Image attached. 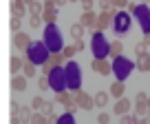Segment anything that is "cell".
Instances as JSON below:
<instances>
[{
    "instance_id": "6da1fadb",
    "label": "cell",
    "mask_w": 150,
    "mask_h": 124,
    "mask_svg": "<svg viewBox=\"0 0 150 124\" xmlns=\"http://www.w3.org/2000/svg\"><path fill=\"white\" fill-rule=\"evenodd\" d=\"M91 51H93L95 60H104L106 56H110V42H106V38L102 36V31H99V29H93Z\"/></svg>"
},
{
    "instance_id": "7a4b0ae2",
    "label": "cell",
    "mask_w": 150,
    "mask_h": 124,
    "mask_svg": "<svg viewBox=\"0 0 150 124\" xmlns=\"http://www.w3.org/2000/svg\"><path fill=\"white\" fill-rule=\"evenodd\" d=\"M24 58L33 64H44L49 60V47L44 42H31V47L24 51Z\"/></svg>"
},
{
    "instance_id": "3957f363",
    "label": "cell",
    "mask_w": 150,
    "mask_h": 124,
    "mask_svg": "<svg viewBox=\"0 0 150 124\" xmlns=\"http://www.w3.org/2000/svg\"><path fill=\"white\" fill-rule=\"evenodd\" d=\"M44 44L49 47L51 53H57V51L64 49V44H62V36H60V31H57L55 24H47V29H44Z\"/></svg>"
},
{
    "instance_id": "277c9868",
    "label": "cell",
    "mask_w": 150,
    "mask_h": 124,
    "mask_svg": "<svg viewBox=\"0 0 150 124\" xmlns=\"http://www.w3.org/2000/svg\"><path fill=\"white\" fill-rule=\"evenodd\" d=\"M66 80H69V89L73 91H80V84H82V71H80V67L75 64V62H66Z\"/></svg>"
},
{
    "instance_id": "5b68a950",
    "label": "cell",
    "mask_w": 150,
    "mask_h": 124,
    "mask_svg": "<svg viewBox=\"0 0 150 124\" xmlns=\"http://www.w3.org/2000/svg\"><path fill=\"white\" fill-rule=\"evenodd\" d=\"M137 64H132L130 60H128L126 56H122V58H117V60L112 62V71H115V76H117V80H126L128 76H130V71L135 69Z\"/></svg>"
},
{
    "instance_id": "8992f818",
    "label": "cell",
    "mask_w": 150,
    "mask_h": 124,
    "mask_svg": "<svg viewBox=\"0 0 150 124\" xmlns=\"http://www.w3.org/2000/svg\"><path fill=\"white\" fill-rule=\"evenodd\" d=\"M49 82H51V89H53V91L62 93V91L69 86V80H66V69L55 67V69H53V73L49 76Z\"/></svg>"
},
{
    "instance_id": "52a82bcc",
    "label": "cell",
    "mask_w": 150,
    "mask_h": 124,
    "mask_svg": "<svg viewBox=\"0 0 150 124\" xmlns=\"http://www.w3.org/2000/svg\"><path fill=\"white\" fill-rule=\"evenodd\" d=\"M132 14L137 16V20L141 22L146 36H148L150 33V9H148V5H139V2H137V7L132 9Z\"/></svg>"
},
{
    "instance_id": "ba28073f",
    "label": "cell",
    "mask_w": 150,
    "mask_h": 124,
    "mask_svg": "<svg viewBox=\"0 0 150 124\" xmlns=\"http://www.w3.org/2000/svg\"><path fill=\"white\" fill-rule=\"evenodd\" d=\"M75 95V102H77V106H80V109H84V111H91L95 106V95H88V93H86V91H75L73 93Z\"/></svg>"
},
{
    "instance_id": "9c48e42d",
    "label": "cell",
    "mask_w": 150,
    "mask_h": 124,
    "mask_svg": "<svg viewBox=\"0 0 150 124\" xmlns=\"http://www.w3.org/2000/svg\"><path fill=\"white\" fill-rule=\"evenodd\" d=\"M128 29H130V16L126 11H117V16H115V31L117 33H126Z\"/></svg>"
},
{
    "instance_id": "30bf717a",
    "label": "cell",
    "mask_w": 150,
    "mask_h": 124,
    "mask_svg": "<svg viewBox=\"0 0 150 124\" xmlns=\"http://www.w3.org/2000/svg\"><path fill=\"white\" fill-rule=\"evenodd\" d=\"M115 16H117V11H102L99 14V20H97V29L99 31H106L110 24H115Z\"/></svg>"
},
{
    "instance_id": "8fae6325",
    "label": "cell",
    "mask_w": 150,
    "mask_h": 124,
    "mask_svg": "<svg viewBox=\"0 0 150 124\" xmlns=\"http://www.w3.org/2000/svg\"><path fill=\"white\" fill-rule=\"evenodd\" d=\"M13 44L20 51H27V49L31 47V38H29V33H24V31H18V33L13 36Z\"/></svg>"
},
{
    "instance_id": "7c38bea8",
    "label": "cell",
    "mask_w": 150,
    "mask_h": 124,
    "mask_svg": "<svg viewBox=\"0 0 150 124\" xmlns=\"http://www.w3.org/2000/svg\"><path fill=\"white\" fill-rule=\"evenodd\" d=\"M91 69H93L95 73H102V76H108V73L112 71V64L106 60H93L91 62Z\"/></svg>"
},
{
    "instance_id": "4fadbf2b",
    "label": "cell",
    "mask_w": 150,
    "mask_h": 124,
    "mask_svg": "<svg viewBox=\"0 0 150 124\" xmlns=\"http://www.w3.org/2000/svg\"><path fill=\"white\" fill-rule=\"evenodd\" d=\"M97 20H99L97 14H93V11H84L82 18H80V22L84 24L86 29H97Z\"/></svg>"
},
{
    "instance_id": "5bb4252c",
    "label": "cell",
    "mask_w": 150,
    "mask_h": 124,
    "mask_svg": "<svg viewBox=\"0 0 150 124\" xmlns=\"http://www.w3.org/2000/svg\"><path fill=\"white\" fill-rule=\"evenodd\" d=\"M137 69H139L141 73H148L150 71V53H141V56H137Z\"/></svg>"
},
{
    "instance_id": "9a60e30c",
    "label": "cell",
    "mask_w": 150,
    "mask_h": 124,
    "mask_svg": "<svg viewBox=\"0 0 150 124\" xmlns=\"http://www.w3.org/2000/svg\"><path fill=\"white\" fill-rule=\"evenodd\" d=\"M24 11H29V5L24 0H13V2H11V14H13L16 18H20Z\"/></svg>"
},
{
    "instance_id": "2e32d148",
    "label": "cell",
    "mask_w": 150,
    "mask_h": 124,
    "mask_svg": "<svg viewBox=\"0 0 150 124\" xmlns=\"http://www.w3.org/2000/svg\"><path fill=\"white\" fill-rule=\"evenodd\" d=\"M20 69H24V60H22V58H18V56H11V60H9V71H11V76H18Z\"/></svg>"
},
{
    "instance_id": "e0dca14e",
    "label": "cell",
    "mask_w": 150,
    "mask_h": 124,
    "mask_svg": "<svg viewBox=\"0 0 150 124\" xmlns=\"http://www.w3.org/2000/svg\"><path fill=\"white\" fill-rule=\"evenodd\" d=\"M130 100H126V98H119L117 100V104H115V113L117 115H126L128 111H130Z\"/></svg>"
},
{
    "instance_id": "ac0fdd59",
    "label": "cell",
    "mask_w": 150,
    "mask_h": 124,
    "mask_svg": "<svg viewBox=\"0 0 150 124\" xmlns=\"http://www.w3.org/2000/svg\"><path fill=\"white\" fill-rule=\"evenodd\" d=\"M11 89L13 91H24L27 89V76H13L11 78Z\"/></svg>"
},
{
    "instance_id": "d6986e66",
    "label": "cell",
    "mask_w": 150,
    "mask_h": 124,
    "mask_svg": "<svg viewBox=\"0 0 150 124\" xmlns=\"http://www.w3.org/2000/svg\"><path fill=\"white\" fill-rule=\"evenodd\" d=\"M124 91H126V86H124L122 80L112 82V86H110V95L112 98H124Z\"/></svg>"
},
{
    "instance_id": "ffe728a7",
    "label": "cell",
    "mask_w": 150,
    "mask_h": 124,
    "mask_svg": "<svg viewBox=\"0 0 150 124\" xmlns=\"http://www.w3.org/2000/svg\"><path fill=\"white\" fill-rule=\"evenodd\" d=\"M42 20H44V24H55V20H57V9H44Z\"/></svg>"
},
{
    "instance_id": "44dd1931",
    "label": "cell",
    "mask_w": 150,
    "mask_h": 124,
    "mask_svg": "<svg viewBox=\"0 0 150 124\" xmlns=\"http://www.w3.org/2000/svg\"><path fill=\"white\" fill-rule=\"evenodd\" d=\"M122 51H124V44L119 42V40L110 42V58H112V60H117V58H122Z\"/></svg>"
},
{
    "instance_id": "7402d4cb",
    "label": "cell",
    "mask_w": 150,
    "mask_h": 124,
    "mask_svg": "<svg viewBox=\"0 0 150 124\" xmlns=\"http://www.w3.org/2000/svg\"><path fill=\"white\" fill-rule=\"evenodd\" d=\"M84 24L82 22H75V24H71V36H73L75 40H82V36H84Z\"/></svg>"
},
{
    "instance_id": "603a6c76",
    "label": "cell",
    "mask_w": 150,
    "mask_h": 124,
    "mask_svg": "<svg viewBox=\"0 0 150 124\" xmlns=\"http://www.w3.org/2000/svg\"><path fill=\"white\" fill-rule=\"evenodd\" d=\"M33 118V106H20V120H22V124L31 122Z\"/></svg>"
},
{
    "instance_id": "cb8c5ba5",
    "label": "cell",
    "mask_w": 150,
    "mask_h": 124,
    "mask_svg": "<svg viewBox=\"0 0 150 124\" xmlns=\"http://www.w3.org/2000/svg\"><path fill=\"white\" fill-rule=\"evenodd\" d=\"M108 102V93L106 91H99V93H95V106H99V109H104Z\"/></svg>"
},
{
    "instance_id": "d4e9b609",
    "label": "cell",
    "mask_w": 150,
    "mask_h": 124,
    "mask_svg": "<svg viewBox=\"0 0 150 124\" xmlns=\"http://www.w3.org/2000/svg\"><path fill=\"white\" fill-rule=\"evenodd\" d=\"M29 11H31V16H42L44 14V2H31L29 5Z\"/></svg>"
},
{
    "instance_id": "484cf974",
    "label": "cell",
    "mask_w": 150,
    "mask_h": 124,
    "mask_svg": "<svg viewBox=\"0 0 150 124\" xmlns=\"http://www.w3.org/2000/svg\"><path fill=\"white\" fill-rule=\"evenodd\" d=\"M49 122H51V120H49L44 113H38V111L33 113V118H31V124H49Z\"/></svg>"
},
{
    "instance_id": "4316f807",
    "label": "cell",
    "mask_w": 150,
    "mask_h": 124,
    "mask_svg": "<svg viewBox=\"0 0 150 124\" xmlns=\"http://www.w3.org/2000/svg\"><path fill=\"white\" fill-rule=\"evenodd\" d=\"M60 104H69V102H73L75 100V95H71V93H66V91H62V93H57V98H55Z\"/></svg>"
},
{
    "instance_id": "83f0119b",
    "label": "cell",
    "mask_w": 150,
    "mask_h": 124,
    "mask_svg": "<svg viewBox=\"0 0 150 124\" xmlns=\"http://www.w3.org/2000/svg\"><path fill=\"white\" fill-rule=\"evenodd\" d=\"M22 76H27V78H33V76H35V64H33V62H24Z\"/></svg>"
},
{
    "instance_id": "f1b7e54d",
    "label": "cell",
    "mask_w": 150,
    "mask_h": 124,
    "mask_svg": "<svg viewBox=\"0 0 150 124\" xmlns=\"http://www.w3.org/2000/svg\"><path fill=\"white\" fill-rule=\"evenodd\" d=\"M38 89H40V91H47V89H51L49 76H40V78H38Z\"/></svg>"
},
{
    "instance_id": "f546056e",
    "label": "cell",
    "mask_w": 150,
    "mask_h": 124,
    "mask_svg": "<svg viewBox=\"0 0 150 124\" xmlns=\"http://www.w3.org/2000/svg\"><path fill=\"white\" fill-rule=\"evenodd\" d=\"M53 69H55V62H53L51 58H49V60L42 64V76H51V73H53Z\"/></svg>"
},
{
    "instance_id": "4dcf8cb0",
    "label": "cell",
    "mask_w": 150,
    "mask_h": 124,
    "mask_svg": "<svg viewBox=\"0 0 150 124\" xmlns=\"http://www.w3.org/2000/svg\"><path fill=\"white\" fill-rule=\"evenodd\" d=\"M62 53H64V58H66V60H71V58H73L75 53H77V49H75V47H71V44H64Z\"/></svg>"
},
{
    "instance_id": "1f68e13d",
    "label": "cell",
    "mask_w": 150,
    "mask_h": 124,
    "mask_svg": "<svg viewBox=\"0 0 150 124\" xmlns=\"http://www.w3.org/2000/svg\"><path fill=\"white\" fill-rule=\"evenodd\" d=\"M31 106H33V111H42V106H44V100H42L40 95H35V98L31 100Z\"/></svg>"
},
{
    "instance_id": "d6a6232c",
    "label": "cell",
    "mask_w": 150,
    "mask_h": 124,
    "mask_svg": "<svg viewBox=\"0 0 150 124\" xmlns=\"http://www.w3.org/2000/svg\"><path fill=\"white\" fill-rule=\"evenodd\" d=\"M51 60L55 62V67H60V64L66 60V58H64V53H62V51H57V53H51Z\"/></svg>"
},
{
    "instance_id": "836d02e7",
    "label": "cell",
    "mask_w": 150,
    "mask_h": 124,
    "mask_svg": "<svg viewBox=\"0 0 150 124\" xmlns=\"http://www.w3.org/2000/svg\"><path fill=\"white\" fill-rule=\"evenodd\" d=\"M42 113L47 115V118H55V113H53V104H51V102H44V106H42Z\"/></svg>"
},
{
    "instance_id": "e575fe53",
    "label": "cell",
    "mask_w": 150,
    "mask_h": 124,
    "mask_svg": "<svg viewBox=\"0 0 150 124\" xmlns=\"http://www.w3.org/2000/svg\"><path fill=\"white\" fill-rule=\"evenodd\" d=\"M128 5H130V0H112L115 9H128Z\"/></svg>"
},
{
    "instance_id": "d590c367",
    "label": "cell",
    "mask_w": 150,
    "mask_h": 124,
    "mask_svg": "<svg viewBox=\"0 0 150 124\" xmlns=\"http://www.w3.org/2000/svg\"><path fill=\"white\" fill-rule=\"evenodd\" d=\"M77 109H80V106H77V102H75V100L69 102V104H64V113H71V115H73Z\"/></svg>"
},
{
    "instance_id": "8d00e7d4",
    "label": "cell",
    "mask_w": 150,
    "mask_h": 124,
    "mask_svg": "<svg viewBox=\"0 0 150 124\" xmlns=\"http://www.w3.org/2000/svg\"><path fill=\"white\" fill-rule=\"evenodd\" d=\"M57 124H75V120H73V115H71V113H64L60 120H57Z\"/></svg>"
},
{
    "instance_id": "74e56055",
    "label": "cell",
    "mask_w": 150,
    "mask_h": 124,
    "mask_svg": "<svg viewBox=\"0 0 150 124\" xmlns=\"http://www.w3.org/2000/svg\"><path fill=\"white\" fill-rule=\"evenodd\" d=\"M42 22H44V20H42V16H31V20H29V24H31V27H42Z\"/></svg>"
},
{
    "instance_id": "f35d334b",
    "label": "cell",
    "mask_w": 150,
    "mask_h": 124,
    "mask_svg": "<svg viewBox=\"0 0 150 124\" xmlns=\"http://www.w3.org/2000/svg\"><path fill=\"white\" fill-rule=\"evenodd\" d=\"M99 9L104 11H112L115 7H112V0H99Z\"/></svg>"
},
{
    "instance_id": "ab89813d",
    "label": "cell",
    "mask_w": 150,
    "mask_h": 124,
    "mask_svg": "<svg viewBox=\"0 0 150 124\" xmlns=\"http://www.w3.org/2000/svg\"><path fill=\"white\" fill-rule=\"evenodd\" d=\"M20 24H22V22H20V18H16V16H13V18H11V31H13V33H18V31H20Z\"/></svg>"
},
{
    "instance_id": "60d3db41",
    "label": "cell",
    "mask_w": 150,
    "mask_h": 124,
    "mask_svg": "<svg viewBox=\"0 0 150 124\" xmlns=\"http://www.w3.org/2000/svg\"><path fill=\"white\" fill-rule=\"evenodd\" d=\"M97 122L99 124H108V122H110V115H106V111H102V113L97 115Z\"/></svg>"
},
{
    "instance_id": "b9f144b4",
    "label": "cell",
    "mask_w": 150,
    "mask_h": 124,
    "mask_svg": "<svg viewBox=\"0 0 150 124\" xmlns=\"http://www.w3.org/2000/svg\"><path fill=\"white\" fill-rule=\"evenodd\" d=\"M122 124H135V115H122Z\"/></svg>"
},
{
    "instance_id": "7bdbcfd3",
    "label": "cell",
    "mask_w": 150,
    "mask_h": 124,
    "mask_svg": "<svg viewBox=\"0 0 150 124\" xmlns=\"http://www.w3.org/2000/svg\"><path fill=\"white\" fill-rule=\"evenodd\" d=\"M80 2H82V9H84V11L93 9V0H80Z\"/></svg>"
},
{
    "instance_id": "ee69618b",
    "label": "cell",
    "mask_w": 150,
    "mask_h": 124,
    "mask_svg": "<svg viewBox=\"0 0 150 124\" xmlns=\"http://www.w3.org/2000/svg\"><path fill=\"white\" fill-rule=\"evenodd\" d=\"M77 51H84V40H75V44H73Z\"/></svg>"
},
{
    "instance_id": "f6af8a7d",
    "label": "cell",
    "mask_w": 150,
    "mask_h": 124,
    "mask_svg": "<svg viewBox=\"0 0 150 124\" xmlns=\"http://www.w3.org/2000/svg\"><path fill=\"white\" fill-rule=\"evenodd\" d=\"M22 120H20V115H11V124H20Z\"/></svg>"
},
{
    "instance_id": "bcb514c9",
    "label": "cell",
    "mask_w": 150,
    "mask_h": 124,
    "mask_svg": "<svg viewBox=\"0 0 150 124\" xmlns=\"http://www.w3.org/2000/svg\"><path fill=\"white\" fill-rule=\"evenodd\" d=\"M66 2H69V0H55V5H57V7H64Z\"/></svg>"
},
{
    "instance_id": "7dc6e473",
    "label": "cell",
    "mask_w": 150,
    "mask_h": 124,
    "mask_svg": "<svg viewBox=\"0 0 150 124\" xmlns=\"http://www.w3.org/2000/svg\"><path fill=\"white\" fill-rule=\"evenodd\" d=\"M146 122H148V124H150V111H148V115H146Z\"/></svg>"
},
{
    "instance_id": "c3c4849f",
    "label": "cell",
    "mask_w": 150,
    "mask_h": 124,
    "mask_svg": "<svg viewBox=\"0 0 150 124\" xmlns=\"http://www.w3.org/2000/svg\"><path fill=\"white\" fill-rule=\"evenodd\" d=\"M24 2H27V5H31V2H35V0H24Z\"/></svg>"
},
{
    "instance_id": "681fc988",
    "label": "cell",
    "mask_w": 150,
    "mask_h": 124,
    "mask_svg": "<svg viewBox=\"0 0 150 124\" xmlns=\"http://www.w3.org/2000/svg\"><path fill=\"white\" fill-rule=\"evenodd\" d=\"M148 111H150V98H148Z\"/></svg>"
},
{
    "instance_id": "f907efd6",
    "label": "cell",
    "mask_w": 150,
    "mask_h": 124,
    "mask_svg": "<svg viewBox=\"0 0 150 124\" xmlns=\"http://www.w3.org/2000/svg\"><path fill=\"white\" fill-rule=\"evenodd\" d=\"M148 2H150V0H144V5H148Z\"/></svg>"
},
{
    "instance_id": "816d5d0a",
    "label": "cell",
    "mask_w": 150,
    "mask_h": 124,
    "mask_svg": "<svg viewBox=\"0 0 150 124\" xmlns=\"http://www.w3.org/2000/svg\"><path fill=\"white\" fill-rule=\"evenodd\" d=\"M71 2H75V0H71Z\"/></svg>"
}]
</instances>
